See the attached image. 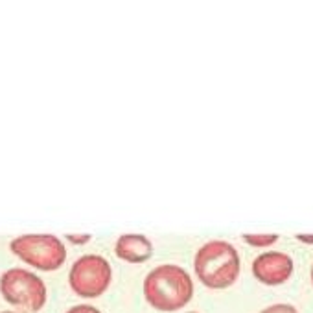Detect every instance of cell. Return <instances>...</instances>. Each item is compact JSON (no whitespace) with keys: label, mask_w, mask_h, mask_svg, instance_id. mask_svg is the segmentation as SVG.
I'll use <instances>...</instances> for the list:
<instances>
[{"label":"cell","mask_w":313,"mask_h":313,"mask_svg":"<svg viewBox=\"0 0 313 313\" xmlns=\"http://www.w3.org/2000/svg\"><path fill=\"white\" fill-rule=\"evenodd\" d=\"M111 265L103 256L85 254L77 258L68 273V284L72 291L83 298H96L107 291L111 284Z\"/></svg>","instance_id":"obj_5"},{"label":"cell","mask_w":313,"mask_h":313,"mask_svg":"<svg viewBox=\"0 0 313 313\" xmlns=\"http://www.w3.org/2000/svg\"><path fill=\"white\" fill-rule=\"evenodd\" d=\"M66 240H68V242H72V243H85V242H89V240H91V236H89V234H85V236H72V234H68V236H66Z\"/></svg>","instance_id":"obj_11"},{"label":"cell","mask_w":313,"mask_h":313,"mask_svg":"<svg viewBox=\"0 0 313 313\" xmlns=\"http://www.w3.org/2000/svg\"><path fill=\"white\" fill-rule=\"evenodd\" d=\"M11 253L39 271H55L65 264L66 249L54 234H24L10 243Z\"/></svg>","instance_id":"obj_3"},{"label":"cell","mask_w":313,"mask_h":313,"mask_svg":"<svg viewBox=\"0 0 313 313\" xmlns=\"http://www.w3.org/2000/svg\"><path fill=\"white\" fill-rule=\"evenodd\" d=\"M311 284H313V265H311Z\"/></svg>","instance_id":"obj_13"},{"label":"cell","mask_w":313,"mask_h":313,"mask_svg":"<svg viewBox=\"0 0 313 313\" xmlns=\"http://www.w3.org/2000/svg\"><path fill=\"white\" fill-rule=\"evenodd\" d=\"M260 313H298L293 304H273L269 308H264Z\"/></svg>","instance_id":"obj_9"},{"label":"cell","mask_w":313,"mask_h":313,"mask_svg":"<svg viewBox=\"0 0 313 313\" xmlns=\"http://www.w3.org/2000/svg\"><path fill=\"white\" fill-rule=\"evenodd\" d=\"M297 240L302 243H313V234H297Z\"/></svg>","instance_id":"obj_12"},{"label":"cell","mask_w":313,"mask_h":313,"mask_svg":"<svg viewBox=\"0 0 313 313\" xmlns=\"http://www.w3.org/2000/svg\"><path fill=\"white\" fill-rule=\"evenodd\" d=\"M0 313H17V311H0Z\"/></svg>","instance_id":"obj_14"},{"label":"cell","mask_w":313,"mask_h":313,"mask_svg":"<svg viewBox=\"0 0 313 313\" xmlns=\"http://www.w3.org/2000/svg\"><path fill=\"white\" fill-rule=\"evenodd\" d=\"M243 242L253 245V247H271L273 243L278 242V234H243Z\"/></svg>","instance_id":"obj_8"},{"label":"cell","mask_w":313,"mask_h":313,"mask_svg":"<svg viewBox=\"0 0 313 313\" xmlns=\"http://www.w3.org/2000/svg\"><path fill=\"white\" fill-rule=\"evenodd\" d=\"M114 253L120 260L131 264H142L151 258L153 245L144 234H122L116 242Z\"/></svg>","instance_id":"obj_7"},{"label":"cell","mask_w":313,"mask_h":313,"mask_svg":"<svg viewBox=\"0 0 313 313\" xmlns=\"http://www.w3.org/2000/svg\"><path fill=\"white\" fill-rule=\"evenodd\" d=\"M188 313H197V311H188Z\"/></svg>","instance_id":"obj_15"},{"label":"cell","mask_w":313,"mask_h":313,"mask_svg":"<svg viewBox=\"0 0 313 313\" xmlns=\"http://www.w3.org/2000/svg\"><path fill=\"white\" fill-rule=\"evenodd\" d=\"M0 293L6 302L28 311H41L46 304V286L35 273L13 267L0 276Z\"/></svg>","instance_id":"obj_4"},{"label":"cell","mask_w":313,"mask_h":313,"mask_svg":"<svg viewBox=\"0 0 313 313\" xmlns=\"http://www.w3.org/2000/svg\"><path fill=\"white\" fill-rule=\"evenodd\" d=\"M295 264L289 254L280 251H267L256 256L253 262L254 278L265 286H280L291 278Z\"/></svg>","instance_id":"obj_6"},{"label":"cell","mask_w":313,"mask_h":313,"mask_svg":"<svg viewBox=\"0 0 313 313\" xmlns=\"http://www.w3.org/2000/svg\"><path fill=\"white\" fill-rule=\"evenodd\" d=\"M144 297L159 311H177L194 297V280L179 265H159L144 280Z\"/></svg>","instance_id":"obj_1"},{"label":"cell","mask_w":313,"mask_h":313,"mask_svg":"<svg viewBox=\"0 0 313 313\" xmlns=\"http://www.w3.org/2000/svg\"><path fill=\"white\" fill-rule=\"evenodd\" d=\"M66 313H102V311L98 308H94V306H89V304H80V306L70 308Z\"/></svg>","instance_id":"obj_10"},{"label":"cell","mask_w":313,"mask_h":313,"mask_svg":"<svg viewBox=\"0 0 313 313\" xmlns=\"http://www.w3.org/2000/svg\"><path fill=\"white\" fill-rule=\"evenodd\" d=\"M194 269L203 286L210 289H225L238 280L242 262L232 243L212 240L197 251Z\"/></svg>","instance_id":"obj_2"}]
</instances>
